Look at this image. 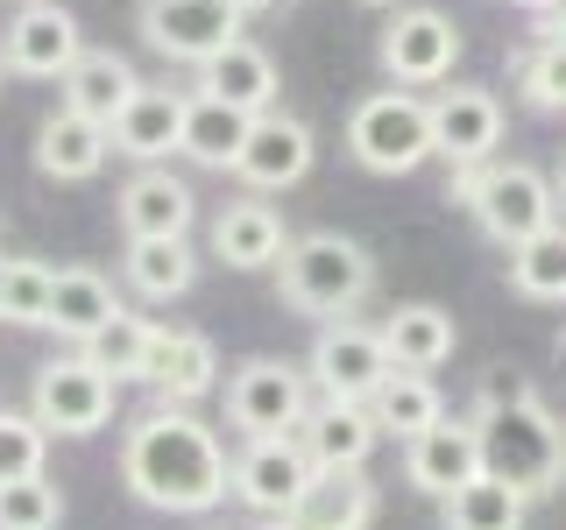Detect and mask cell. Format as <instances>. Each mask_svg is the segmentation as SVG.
<instances>
[{"label": "cell", "instance_id": "obj_17", "mask_svg": "<svg viewBox=\"0 0 566 530\" xmlns=\"http://www.w3.org/2000/svg\"><path fill=\"white\" fill-rule=\"evenodd\" d=\"M191 184L177 177L170 163H142L128 184H120V234L128 241H149V234H191Z\"/></svg>", "mask_w": 566, "mask_h": 530}, {"label": "cell", "instance_id": "obj_27", "mask_svg": "<svg viewBox=\"0 0 566 530\" xmlns=\"http://www.w3.org/2000/svg\"><path fill=\"white\" fill-rule=\"evenodd\" d=\"M248 128H255V114H241V106H227L212 93H191V106H185V149H177V156H191L199 170H234Z\"/></svg>", "mask_w": 566, "mask_h": 530}, {"label": "cell", "instance_id": "obj_9", "mask_svg": "<svg viewBox=\"0 0 566 530\" xmlns=\"http://www.w3.org/2000/svg\"><path fill=\"white\" fill-rule=\"evenodd\" d=\"M312 481V453L297 432H270V438H248L241 459H234V502L248 509V517L276 523L283 509L305 495Z\"/></svg>", "mask_w": 566, "mask_h": 530}, {"label": "cell", "instance_id": "obj_42", "mask_svg": "<svg viewBox=\"0 0 566 530\" xmlns=\"http://www.w3.org/2000/svg\"><path fill=\"white\" fill-rule=\"evenodd\" d=\"M8 8H29V0H8Z\"/></svg>", "mask_w": 566, "mask_h": 530}, {"label": "cell", "instance_id": "obj_31", "mask_svg": "<svg viewBox=\"0 0 566 530\" xmlns=\"http://www.w3.org/2000/svg\"><path fill=\"white\" fill-rule=\"evenodd\" d=\"M510 283L531 305H566V226L559 220L510 247Z\"/></svg>", "mask_w": 566, "mask_h": 530}, {"label": "cell", "instance_id": "obj_5", "mask_svg": "<svg viewBox=\"0 0 566 530\" xmlns=\"http://www.w3.org/2000/svg\"><path fill=\"white\" fill-rule=\"evenodd\" d=\"M460 199L474 205V226H482V234L510 255V247L531 241L538 226H553L559 184H545L531 163H495V156H489V163L474 170L468 184H460Z\"/></svg>", "mask_w": 566, "mask_h": 530}, {"label": "cell", "instance_id": "obj_35", "mask_svg": "<svg viewBox=\"0 0 566 530\" xmlns=\"http://www.w3.org/2000/svg\"><path fill=\"white\" fill-rule=\"evenodd\" d=\"M524 99L538 106V114H566V35H553V43H538L517 71Z\"/></svg>", "mask_w": 566, "mask_h": 530}, {"label": "cell", "instance_id": "obj_29", "mask_svg": "<svg viewBox=\"0 0 566 530\" xmlns=\"http://www.w3.org/2000/svg\"><path fill=\"white\" fill-rule=\"evenodd\" d=\"M368 417H376L382 438H418L432 432L439 417H447V403H439L432 375H418V368H389L376 382V396H368Z\"/></svg>", "mask_w": 566, "mask_h": 530}, {"label": "cell", "instance_id": "obj_38", "mask_svg": "<svg viewBox=\"0 0 566 530\" xmlns=\"http://www.w3.org/2000/svg\"><path fill=\"white\" fill-rule=\"evenodd\" d=\"M234 8H241V14H255V8H276V0H234Z\"/></svg>", "mask_w": 566, "mask_h": 530}, {"label": "cell", "instance_id": "obj_41", "mask_svg": "<svg viewBox=\"0 0 566 530\" xmlns=\"http://www.w3.org/2000/svg\"><path fill=\"white\" fill-rule=\"evenodd\" d=\"M559 361H566V332H559Z\"/></svg>", "mask_w": 566, "mask_h": 530}, {"label": "cell", "instance_id": "obj_34", "mask_svg": "<svg viewBox=\"0 0 566 530\" xmlns=\"http://www.w3.org/2000/svg\"><path fill=\"white\" fill-rule=\"evenodd\" d=\"M57 523H64V495L50 474L0 481V530H57Z\"/></svg>", "mask_w": 566, "mask_h": 530}, {"label": "cell", "instance_id": "obj_40", "mask_svg": "<svg viewBox=\"0 0 566 530\" xmlns=\"http://www.w3.org/2000/svg\"><path fill=\"white\" fill-rule=\"evenodd\" d=\"M559 199H566V163H559Z\"/></svg>", "mask_w": 566, "mask_h": 530}, {"label": "cell", "instance_id": "obj_10", "mask_svg": "<svg viewBox=\"0 0 566 530\" xmlns=\"http://www.w3.org/2000/svg\"><path fill=\"white\" fill-rule=\"evenodd\" d=\"M460 57V29L453 14L439 8H403L397 22L382 29V71L397 85H447Z\"/></svg>", "mask_w": 566, "mask_h": 530}, {"label": "cell", "instance_id": "obj_37", "mask_svg": "<svg viewBox=\"0 0 566 530\" xmlns=\"http://www.w3.org/2000/svg\"><path fill=\"white\" fill-rule=\"evenodd\" d=\"M538 389H531L524 368H489L482 389H474V417H489V411H510V403H531Z\"/></svg>", "mask_w": 566, "mask_h": 530}, {"label": "cell", "instance_id": "obj_30", "mask_svg": "<svg viewBox=\"0 0 566 530\" xmlns=\"http://www.w3.org/2000/svg\"><path fill=\"white\" fill-rule=\"evenodd\" d=\"M531 517V495L495 481V474H474L468 488H453L439 502V530H524Z\"/></svg>", "mask_w": 566, "mask_h": 530}, {"label": "cell", "instance_id": "obj_1", "mask_svg": "<svg viewBox=\"0 0 566 530\" xmlns=\"http://www.w3.org/2000/svg\"><path fill=\"white\" fill-rule=\"evenodd\" d=\"M120 481L149 509L206 517L234 495V459H227L206 417H191L185 403H156L149 417H135L128 446H120Z\"/></svg>", "mask_w": 566, "mask_h": 530}, {"label": "cell", "instance_id": "obj_43", "mask_svg": "<svg viewBox=\"0 0 566 530\" xmlns=\"http://www.w3.org/2000/svg\"><path fill=\"white\" fill-rule=\"evenodd\" d=\"M0 71H8V64H0Z\"/></svg>", "mask_w": 566, "mask_h": 530}, {"label": "cell", "instance_id": "obj_28", "mask_svg": "<svg viewBox=\"0 0 566 530\" xmlns=\"http://www.w3.org/2000/svg\"><path fill=\"white\" fill-rule=\"evenodd\" d=\"M128 290L149 297V305H170V297H185L191 283H199V255H191L185 234H149V241H128Z\"/></svg>", "mask_w": 566, "mask_h": 530}, {"label": "cell", "instance_id": "obj_24", "mask_svg": "<svg viewBox=\"0 0 566 530\" xmlns=\"http://www.w3.org/2000/svg\"><path fill=\"white\" fill-rule=\"evenodd\" d=\"M64 99L57 106H71V114H85V120H99V128H114V114L128 106V93H135V64L120 57V50H78V64L64 71Z\"/></svg>", "mask_w": 566, "mask_h": 530}, {"label": "cell", "instance_id": "obj_4", "mask_svg": "<svg viewBox=\"0 0 566 530\" xmlns=\"http://www.w3.org/2000/svg\"><path fill=\"white\" fill-rule=\"evenodd\" d=\"M347 149L376 177H411L432 156V106L411 93H368L347 114Z\"/></svg>", "mask_w": 566, "mask_h": 530}, {"label": "cell", "instance_id": "obj_22", "mask_svg": "<svg viewBox=\"0 0 566 530\" xmlns=\"http://www.w3.org/2000/svg\"><path fill=\"white\" fill-rule=\"evenodd\" d=\"M199 93L241 106V114H270L276 106V64L262 43H248V35H234L227 50H212V57L199 64Z\"/></svg>", "mask_w": 566, "mask_h": 530}, {"label": "cell", "instance_id": "obj_7", "mask_svg": "<svg viewBox=\"0 0 566 530\" xmlns=\"http://www.w3.org/2000/svg\"><path fill=\"white\" fill-rule=\"evenodd\" d=\"M35 417L50 438H93L114 417V375H99L85 353H57L35 375Z\"/></svg>", "mask_w": 566, "mask_h": 530}, {"label": "cell", "instance_id": "obj_20", "mask_svg": "<svg viewBox=\"0 0 566 530\" xmlns=\"http://www.w3.org/2000/svg\"><path fill=\"white\" fill-rule=\"evenodd\" d=\"M297 438H305L312 467H368V453H376V417H368V403H347V396H318L305 424H297Z\"/></svg>", "mask_w": 566, "mask_h": 530}, {"label": "cell", "instance_id": "obj_8", "mask_svg": "<svg viewBox=\"0 0 566 530\" xmlns=\"http://www.w3.org/2000/svg\"><path fill=\"white\" fill-rule=\"evenodd\" d=\"M142 35H149L156 57L199 71L212 50H227L241 35V8L234 0H142Z\"/></svg>", "mask_w": 566, "mask_h": 530}, {"label": "cell", "instance_id": "obj_18", "mask_svg": "<svg viewBox=\"0 0 566 530\" xmlns=\"http://www.w3.org/2000/svg\"><path fill=\"white\" fill-rule=\"evenodd\" d=\"M185 93H164V85H135L128 106L114 114V149L135 156V163H170L185 149Z\"/></svg>", "mask_w": 566, "mask_h": 530}, {"label": "cell", "instance_id": "obj_15", "mask_svg": "<svg viewBox=\"0 0 566 530\" xmlns=\"http://www.w3.org/2000/svg\"><path fill=\"white\" fill-rule=\"evenodd\" d=\"M503 141V99L482 85H453L432 99V156H447L453 170H482Z\"/></svg>", "mask_w": 566, "mask_h": 530}, {"label": "cell", "instance_id": "obj_26", "mask_svg": "<svg viewBox=\"0 0 566 530\" xmlns=\"http://www.w3.org/2000/svg\"><path fill=\"white\" fill-rule=\"evenodd\" d=\"M114 311H120V297H114V283H106L99 269H57V276H50L43 332H64L71 347H85Z\"/></svg>", "mask_w": 566, "mask_h": 530}, {"label": "cell", "instance_id": "obj_14", "mask_svg": "<svg viewBox=\"0 0 566 530\" xmlns=\"http://www.w3.org/2000/svg\"><path fill=\"white\" fill-rule=\"evenodd\" d=\"M482 467V432H474V417H439L432 432L403 438V481H411L418 495H432V502H447L453 488H468Z\"/></svg>", "mask_w": 566, "mask_h": 530}, {"label": "cell", "instance_id": "obj_12", "mask_svg": "<svg viewBox=\"0 0 566 530\" xmlns=\"http://www.w3.org/2000/svg\"><path fill=\"white\" fill-rule=\"evenodd\" d=\"M78 14L57 8V0H29V8H14L8 35H0V64L22 71V78H64L71 64H78Z\"/></svg>", "mask_w": 566, "mask_h": 530}, {"label": "cell", "instance_id": "obj_3", "mask_svg": "<svg viewBox=\"0 0 566 530\" xmlns=\"http://www.w3.org/2000/svg\"><path fill=\"white\" fill-rule=\"evenodd\" d=\"M276 269H283V305L312 311V318H347L376 290V262L347 234H297L276 255Z\"/></svg>", "mask_w": 566, "mask_h": 530}, {"label": "cell", "instance_id": "obj_6", "mask_svg": "<svg viewBox=\"0 0 566 530\" xmlns=\"http://www.w3.org/2000/svg\"><path fill=\"white\" fill-rule=\"evenodd\" d=\"M312 411V375L297 361H276V353H255V361L234 368L227 382V424L248 438H270V432H297Z\"/></svg>", "mask_w": 566, "mask_h": 530}, {"label": "cell", "instance_id": "obj_32", "mask_svg": "<svg viewBox=\"0 0 566 530\" xmlns=\"http://www.w3.org/2000/svg\"><path fill=\"white\" fill-rule=\"evenodd\" d=\"M149 332H156L149 318H135L128 305H120V311L106 318V326H99V332H93V340H85L78 353L99 368V375H114V382H120V375H142V353H149Z\"/></svg>", "mask_w": 566, "mask_h": 530}, {"label": "cell", "instance_id": "obj_39", "mask_svg": "<svg viewBox=\"0 0 566 530\" xmlns=\"http://www.w3.org/2000/svg\"><path fill=\"white\" fill-rule=\"evenodd\" d=\"M361 8H397V0H361Z\"/></svg>", "mask_w": 566, "mask_h": 530}, {"label": "cell", "instance_id": "obj_36", "mask_svg": "<svg viewBox=\"0 0 566 530\" xmlns=\"http://www.w3.org/2000/svg\"><path fill=\"white\" fill-rule=\"evenodd\" d=\"M43 453H50V432L43 417H8L0 411V481H22V474H43Z\"/></svg>", "mask_w": 566, "mask_h": 530}, {"label": "cell", "instance_id": "obj_2", "mask_svg": "<svg viewBox=\"0 0 566 530\" xmlns=\"http://www.w3.org/2000/svg\"><path fill=\"white\" fill-rule=\"evenodd\" d=\"M474 432H482V467L495 474V481L524 488L531 502L553 495V488H566V424L545 411L538 396L474 417Z\"/></svg>", "mask_w": 566, "mask_h": 530}, {"label": "cell", "instance_id": "obj_16", "mask_svg": "<svg viewBox=\"0 0 566 530\" xmlns=\"http://www.w3.org/2000/svg\"><path fill=\"white\" fill-rule=\"evenodd\" d=\"M376 523V488L361 467H312L305 495L276 517V530H368Z\"/></svg>", "mask_w": 566, "mask_h": 530}, {"label": "cell", "instance_id": "obj_11", "mask_svg": "<svg viewBox=\"0 0 566 530\" xmlns=\"http://www.w3.org/2000/svg\"><path fill=\"white\" fill-rule=\"evenodd\" d=\"M312 156H318L312 128L297 114H283V106H270V114H255V128H248L234 177L248 191H291V184L312 177Z\"/></svg>", "mask_w": 566, "mask_h": 530}, {"label": "cell", "instance_id": "obj_13", "mask_svg": "<svg viewBox=\"0 0 566 530\" xmlns=\"http://www.w3.org/2000/svg\"><path fill=\"white\" fill-rule=\"evenodd\" d=\"M305 375L318 382V396L368 403V396H376V382L389 375L382 332H368V326H347V318H333V326L312 340V361H305Z\"/></svg>", "mask_w": 566, "mask_h": 530}, {"label": "cell", "instance_id": "obj_33", "mask_svg": "<svg viewBox=\"0 0 566 530\" xmlns=\"http://www.w3.org/2000/svg\"><path fill=\"white\" fill-rule=\"evenodd\" d=\"M50 262H35V255H14V262H0V318L8 326H43V311H50Z\"/></svg>", "mask_w": 566, "mask_h": 530}, {"label": "cell", "instance_id": "obj_23", "mask_svg": "<svg viewBox=\"0 0 566 530\" xmlns=\"http://www.w3.org/2000/svg\"><path fill=\"white\" fill-rule=\"evenodd\" d=\"M376 332H382L389 368H418V375H432V368L453 361V347H460L453 311H439V305H397Z\"/></svg>", "mask_w": 566, "mask_h": 530}, {"label": "cell", "instance_id": "obj_19", "mask_svg": "<svg viewBox=\"0 0 566 530\" xmlns=\"http://www.w3.org/2000/svg\"><path fill=\"white\" fill-rule=\"evenodd\" d=\"M212 375H220V353H212L206 332H170V326H156L135 382H149L164 403H199L206 389H212Z\"/></svg>", "mask_w": 566, "mask_h": 530}, {"label": "cell", "instance_id": "obj_25", "mask_svg": "<svg viewBox=\"0 0 566 530\" xmlns=\"http://www.w3.org/2000/svg\"><path fill=\"white\" fill-rule=\"evenodd\" d=\"M283 247H291V234H283L276 205H262V199H234L212 220V255L227 269H276Z\"/></svg>", "mask_w": 566, "mask_h": 530}, {"label": "cell", "instance_id": "obj_21", "mask_svg": "<svg viewBox=\"0 0 566 530\" xmlns=\"http://www.w3.org/2000/svg\"><path fill=\"white\" fill-rule=\"evenodd\" d=\"M106 156H114V128L71 114V106H57V114L35 128V170L57 177V184H85V177H99Z\"/></svg>", "mask_w": 566, "mask_h": 530}]
</instances>
